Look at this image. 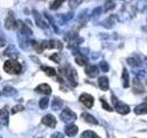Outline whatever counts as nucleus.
<instances>
[{"label": "nucleus", "instance_id": "obj_1", "mask_svg": "<svg viewBox=\"0 0 147 138\" xmlns=\"http://www.w3.org/2000/svg\"><path fill=\"white\" fill-rule=\"evenodd\" d=\"M60 73H62L63 75L67 77V79L72 87H76L78 85V76L75 68L68 66L62 69L60 68Z\"/></svg>", "mask_w": 147, "mask_h": 138}, {"label": "nucleus", "instance_id": "obj_2", "mask_svg": "<svg viewBox=\"0 0 147 138\" xmlns=\"http://www.w3.org/2000/svg\"><path fill=\"white\" fill-rule=\"evenodd\" d=\"M4 70L7 73L10 74V75H18L22 71L21 64L16 60H7L4 64Z\"/></svg>", "mask_w": 147, "mask_h": 138}, {"label": "nucleus", "instance_id": "obj_3", "mask_svg": "<svg viewBox=\"0 0 147 138\" xmlns=\"http://www.w3.org/2000/svg\"><path fill=\"white\" fill-rule=\"evenodd\" d=\"M111 100L118 113L121 115H126L130 112V110H131L130 107H129L126 103L122 102V101H119L114 95H111Z\"/></svg>", "mask_w": 147, "mask_h": 138}, {"label": "nucleus", "instance_id": "obj_4", "mask_svg": "<svg viewBox=\"0 0 147 138\" xmlns=\"http://www.w3.org/2000/svg\"><path fill=\"white\" fill-rule=\"evenodd\" d=\"M60 118L61 120L65 123H73L76 120V112H74L72 110H70L69 108H65L63 110V112L60 115Z\"/></svg>", "mask_w": 147, "mask_h": 138}, {"label": "nucleus", "instance_id": "obj_5", "mask_svg": "<svg viewBox=\"0 0 147 138\" xmlns=\"http://www.w3.org/2000/svg\"><path fill=\"white\" fill-rule=\"evenodd\" d=\"M79 101L81 103L84 104L87 109H90L92 108V106L94 104V98H93V96H91L90 94L83 93L79 97Z\"/></svg>", "mask_w": 147, "mask_h": 138}, {"label": "nucleus", "instance_id": "obj_6", "mask_svg": "<svg viewBox=\"0 0 147 138\" xmlns=\"http://www.w3.org/2000/svg\"><path fill=\"white\" fill-rule=\"evenodd\" d=\"M85 73L86 74L87 76L94 78L98 76L99 69H98V66H95V64H87L85 68Z\"/></svg>", "mask_w": 147, "mask_h": 138}, {"label": "nucleus", "instance_id": "obj_7", "mask_svg": "<svg viewBox=\"0 0 147 138\" xmlns=\"http://www.w3.org/2000/svg\"><path fill=\"white\" fill-rule=\"evenodd\" d=\"M41 122H42L44 125L48 126L50 128H54L56 126V123H57L56 119H55V117L52 114L45 115V116L41 119Z\"/></svg>", "mask_w": 147, "mask_h": 138}, {"label": "nucleus", "instance_id": "obj_8", "mask_svg": "<svg viewBox=\"0 0 147 138\" xmlns=\"http://www.w3.org/2000/svg\"><path fill=\"white\" fill-rule=\"evenodd\" d=\"M132 90L135 94H141V93H144L145 91L144 87L142 86V82L140 81V79L138 77L133 78V80H132Z\"/></svg>", "mask_w": 147, "mask_h": 138}, {"label": "nucleus", "instance_id": "obj_9", "mask_svg": "<svg viewBox=\"0 0 147 138\" xmlns=\"http://www.w3.org/2000/svg\"><path fill=\"white\" fill-rule=\"evenodd\" d=\"M33 12V17L35 18V23H36V25L38 26L39 28H40V29H47L48 26H47V23L45 22V20H43L42 18H41V16L40 15V13L38 11H36V10H33L32 11Z\"/></svg>", "mask_w": 147, "mask_h": 138}, {"label": "nucleus", "instance_id": "obj_10", "mask_svg": "<svg viewBox=\"0 0 147 138\" xmlns=\"http://www.w3.org/2000/svg\"><path fill=\"white\" fill-rule=\"evenodd\" d=\"M17 24L18 21L15 20V18L10 13L8 15V17L6 18V21H5V27H6L7 30H12V29H17Z\"/></svg>", "mask_w": 147, "mask_h": 138}, {"label": "nucleus", "instance_id": "obj_11", "mask_svg": "<svg viewBox=\"0 0 147 138\" xmlns=\"http://www.w3.org/2000/svg\"><path fill=\"white\" fill-rule=\"evenodd\" d=\"M17 30H20V32L22 35H31L32 34V30L25 24V23H23L20 20H18Z\"/></svg>", "mask_w": 147, "mask_h": 138}, {"label": "nucleus", "instance_id": "obj_12", "mask_svg": "<svg viewBox=\"0 0 147 138\" xmlns=\"http://www.w3.org/2000/svg\"><path fill=\"white\" fill-rule=\"evenodd\" d=\"M64 132H65L66 135L73 137L78 133V127L74 123H69L64 127Z\"/></svg>", "mask_w": 147, "mask_h": 138}, {"label": "nucleus", "instance_id": "obj_13", "mask_svg": "<svg viewBox=\"0 0 147 138\" xmlns=\"http://www.w3.org/2000/svg\"><path fill=\"white\" fill-rule=\"evenodd\" d=\"M126 61L129 66L131 67H134V68L139 67L142 64V60L138 55H133V56L129 57V58H127Z\"/></svg>", "mask_w": 147, "mask_h": 138}, {"label": "nucleus", "instance_id": "obj_14", "mask_svg": "<svg viewBox=\"0 0 147 138\" xmlns=\"http://www.w3.org/2000/svg\"><path fill=\"white\" fill-rule=\"evenodd\" d=\"M35 91L39 92L40 94H46V95H51L52 94V89L48 84H40L35 89Z\"/></svg>", "mask_w": 147, "mask_h": 138}, {"label": "nucleus", "instance_id": "obj_15", "mask_svg": "<svg viewBox=\"0 0 147 138\" xmlns=\"http://www.w3.org/2000/svg\"><path fill=\"white\" fill-rule=\"evenodd\" d=\"M98 87L101 90L107 91L109 87V78L107 76H100L98 80Z\"/></svg>", "mask_w": 147, "mask_h": 138}, {"label": "nucleus", "instance_id": "obj_16", "mask_svg": "<svg viewBox=\"0 0 147 138\" xmlns=\"http://www.w3.org/2000/svg\"><path fill=\"white\" fill-rule=\"evenodd\" d=\"M75 61L78 66H87V64H88V58L82 53H78L77 55H76Z\"/></svg>", "mask_w": 147, "mask_h": 138}, {"label": "nucleus", "instance_id": "obj_17", "mask_svg": "<svg viewBox=\"0 0 147 138\" xmlns=\"http://www.w3.org/2000/svg\"><path fill=\"white\" fill-rule=\"evenodd\" d=\"M8 124V112L6 109H0V125Z\"/></svg>", "mask_w": 147, "mask_h": 138}, {"label": "nucleus", "instance_id": "obj_18", "mask_svg": "<svg viewBox=\"0 0 147 138\" xmlns=\"http://www.w3.org/2000/svg\"><path fill=\"white\" fill-rule=\"evenodd\" d=\"M82 118H84L85 121L89 123V124H94V125H96V124H98V121L96 120L93 115H91L89 113H86V112H84L82 114Z\"/></svg>", "mask_w": 147, "mask_h": 138}, {"label": "nucleus", "instance_id": "obj_19", "mask_svg": "<svg viewBox=\"0 0 147 138\" xmlns=\"http://www.w3.org/2000/svg\"><path fill=\"white\" fill-rule=\"evenodd\" d=\"M134 113L137 115H142V114H146L147 113V103H142L138 105L134 109Z\"/></svg>", "mask_w": 147, "mask_h": 138}, {"label": "nucleus", "instance_id": "obj_20", "mask_svg": "<svg viewBox=\"0 0 147 138\" xmlns=\"http://www.w3.org/2000/svg\"><path fill=\"white\" fill-rule=\"evenodd\" d=\"M118 20V17L116 15H112V16H110L109 17L107 20H105V22L103 23V25L107 28V29H109L110 27L113 26V24L115 23V21H117Z\"/></svg>", "mask_w": 147, "mask_h": 138}, {"label": "nucleus", "instance_id": "obj_21", "mask_svg": "<svg viewBox=\"0 0 147 138\" xmlns=\"http://www.w3.org/2000/svg\"><path fill=\"white\" fill-rule=\"evenodd\" d=\"M121 81H122V86L123 87H129V73L126 70V68H123V72H122V75H121Z\"/></svg>", "mask_w": 147, "mask_h": 138}, {"label": "nucleus", "instance_id": "obj_22", "mask_svg": "<svg viewBox=\"0 0 147 138\" xmlns=\"http://www.w3.org/2000/svg\"><path fill=\"white\" fill-rule=\"evenodd\" d=\"M3 94L5 96H8V97H10V96H13V95H16L17 94V90L14 89L13 87H10V86H7V87H4V89H3Z\"/></svg>", "mask_w": 147, "mask_h": 138}, {"label": "nucleus", "instance_id": "obj_23", "mask_svg": "<svg viewBox=\"0 0 147 138\" xmlns=\"http://www.w3.org/2000/svg\"><path fill=\"white\" fill-rule=\"evenodd\" d=\"M63 107V102L61 99H59L58 98H55L52 101V109L53 110H58Z\"/></svg>", "mask_w": 147, "mask_h": 138}, {"label": "nucleus", "instance_id": "obj_24", "mask_svg": "<svg viewBox=\"0 0 147 138\" xmlns=\"http://www.w3.org/2000/svg\"><path fill=\"white\" fill-rule=\"evenodd\" d=\"M41 69H42V70L44 71V73L49 76H54L55 75H56V71H55V69L53 67L41 66Z\"/></svg>", "mask_w": 147, "mask_h": 138}, {"label": "nucleus", "instance_id": "obj_25", "mask_svg": "<svg viewBox=\"0 0 147 138\" xmlns=\"http://www.w3.org/2000/svg\"><path fill=\"white\" fill-rule=\"evenodd\" d=\"M81 138H99V136L93 131L86 130L81 135Z\"/></svg>", "mask_w": 147, "mask_h": 138}, {"label": "nucleus", "instance_id": "obj_26", "mask_svg": "<svg viewBox=\"0 0 147 138\" xmlns=\"http://www.w3.org/2000/svg\"><path fill=\"white\" fill-rule=\"evenodd\" d=\"M115 6H116V4H115V2L113 1V0H107L106 3H105V5H104V10H105V12L111 10V9H114Z\"/></svg>", "mask_w": 147, "mask_h": 138}, {"label": "nucleus", "instance_id": "obj_27", "mask_svg": "<svg viewBox=\"0 0 147 138\" xmlns=\"http://www.w3.org/2000/svg\"><path fill=\"white\" fill-rule=\"evenodd\" d=\"M63 2H64V0H53V1L51 3L50 8L52 9V10H56V9H58L62 6V4Z\"/></svg>", "mask_w": 147, "mask_h": 138}, {"label": "nucleus", "instance_id": "obj_28", "mask_svg": "<svg viewBox=\"0 0 147 138\" xmlns=\"http://www.w3.org/2000/svg\"><path fill=\"white\" fill-rule=\"evenodd\" d=\"M39 105H40V109L45 110L46 108L48 107V105H49V99L47 98V97H44V98L40 99Z\"/></svg>", "mask_w": 147, "mask_h": 138}, {"label": "nucleus", "instance_id": "obj_29", "mask_svg": "<svg viewBox=\"0 0 147 138\" xmlns=\"http://www.w3.org/2000/svg\"><path fill=\"white\" fill-rule=\"evenodd\" d=\"M100 102H101V104H102V108L104 110H108V112H112V110H113V109L110 107V106L109 105V103L107 102V100L104 99L103 98L100 99Z\"/></svg>", "mask_w": 147, "mask_h": 138}, {"label": "nucleus", "instance_id": "obj_30", "mask_svg": "<svg viewBox=\"0 0 147 138\" xmlns=\"http://www.w3.org/2000/svg\"><path fill=\"white\" fill-rule=\"evenodd\" d=\"M99 67L101 70H102V72H104V73H107L109 70V66L106 61H101L99 63Z\"/></svg>", "mask_w": 147, "mask_h": 138}, {"label": "nucleus", "instance_id": "obj_31", "mask_svg": "<svg viewBox=\"0 0 147 138\" xmlns=\"http://www.w3.org/2000/svg\"><path fill=\"white\" fill-rule=\"evenodd\" d=\"M16 49L13 47V46H10L6 52H5V54H7L8 56H10L12 58H15L16 57Z\"/></svg>", "mask_w": 147, "mask_h": 138}, {"label": "nucleus", "instance_id": "obj_32", "mask_svg": "<svg viewBox=\"0 0 147 138\" xmlns=\"http://www.w3.org/2000/svg\"><path fill=\"white\" fill-rule=\"evenodd\" d=\"M83 2V0H69V7L71 8H76Z\"/></svg>", "mask_w": 147, "mask_h": 138}, {"label": "nucleus", "instance_id": "obj_33", "mask_svg": "<svg viewBox=\"0 0 147 138\" xmlns=\"http://www.w3.org/2000/svg\"><path fill=\"white\" fill-rule=\"evenodd\" d=\"M24 110V107L21 105V104H18V105H16V106H14V107L12 108V110H11V113L12 114H15V113H17V112H22V110Z\"/></svg>", "mask_w": 147, "mask_h": 138}, {"label": "nucleus", "instance_id": "obj_34", "mask_svg": "<svg viewBox=\"0 0 147 138\" xmlns=\"http://www.w3.org/2000/svg\"><path fill=\"white\" fill-rule=\"evenodd\" d=\"M101 13V7H96L93 11L91 13V17L92 18H98Z\"/></svg>", "mask_w": 147, "mask_h": 138}, {"label": "nucleus", "instance_id": "obj_35", "mask_svg": "<svg viewBox=\"0 0 147 138\" xmlns=\"http://www.w3.org/2000/svg\"><path fill=\"white\" fill-rule=\"evenodd\" d=\"M133 74H135L137 76V77H144L145 76V74L146 72L144 70V69H142V70H133Z\"/></svg>", "mask_w": 147, "mask_h": 138}, {"label": "nucleus", "instance_id": "obj_36", "mask_svg": "<svg viewBox=\"0 0 147 138\" xmlns=\"http://www.w3.org/2000/svg\"><path fill=\"white\" fill-rule=\"evenodd\" d=\"M50 60H52V61H53L54 63H56V64H59L60 63V57H59L58 53H53V54L51 55V56H50Z\"/></svg>", "mask_w": 147, "mask_h": 138}, {"label": "nucleus", "instance_id": "obj_37", "mask_svg": "<svg viewBox=\"0 0 147 138\" xmlns=\"http://www.w3.org/2000/svg\"><path fill=\"white\" fill-rule=\"evenodd\" d=\"M51 138H64V137H63V133H59V132H56V133H54L53 135H52Z\"/></svg>", "mask_w": 147, "mask_h": 138}, {"label": "nucleus", "instance_id": "obj_38", "mask_svg": "<svg viewBox=\"0 0 147 138\" xmlns=\"http://www.w3.org/2000/svg\"><path fill=\"white\" fill-rule=\"evenodd\" d=\"M4 45H6V40L3 37V34L0 32V47H2Z\"/></svg>", "mask_w": 147, "mask_h": 138}, {"label": "nucleus", "instance_id": "obj_39", "mask_svg": "<svg viewBox=\"0 0 147 138\" xmlns=\"http://www.w3.org/2000/svg\"><path fill=\"white\" fill-rule=\"evenodd\" d=\"M144 63H145V64H146V66H147V57L144 59Z\"/></svg>", "mask_w": 147, "mask_h": 138}, {"label": "nucleus", "instance_id": "obj_40", "mask_svg": "<svg viewBox=\"0 0 147 138\" xmlns=\"http://www.w3.org/2000/svg\"><path fill=\"white\" fill-rule=\"evenodd\" d=\"M144 102H145V103H147V97L144 99Z\"/></svg>", "mask_w": 147, "mask_h": 138}, {"label": "nucleus", "instance_id": "obj_41", "mask_svg": "<svg viewBox=\"0 0 147 138\" xmlns=\"http://www.w3.org/2000/svg\"><path fill=\"white\" fill-rule=\"evenodd\" d=\"M0 138H2V136H0Z\"/></svg>", "mask_w": 147, "mask_h": 138}, {"label": "nucleus", "instance_id": "obj_42", "mask_svg": "<svg viewBox=\"0 0 147 138\" xmlns=\"http://www.w3.org/2000/svg\"><path fill=\"white\" fill-rule=\"evenodd\" d=\"M146 84H147V80H146Z\"/></svg>", "mask_w": 147, "mask_h": 138}, {"label": "nucleus", "instance_id": "obj_43", "mask_svg": "<svg viewBox=\"0 0 147 138\" xmlns=\"http://www.w3.org/2000/svg\"><path fill=\"white\" fill-rule=\"evenodd\" d=\"M134 138H135V137H134Z\"/></svg>", "mask_w": 147, "mask_h": 138}]
</instances>
